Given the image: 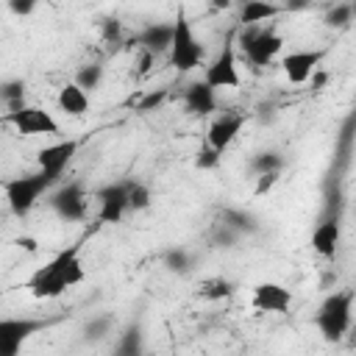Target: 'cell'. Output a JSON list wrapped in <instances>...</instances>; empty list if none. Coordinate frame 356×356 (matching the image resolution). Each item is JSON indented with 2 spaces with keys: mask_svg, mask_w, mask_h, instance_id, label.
Wrapping results in <instances>:
<instances>
[{
  "mask_svg": "<svg viewBox=\"0 0 356 356\" xmlns=\"http://www.w3.org/2000/svg\"><path fill=\"white\" fill-rule=\"evenodd\" d=\"M83 281V264H81V242L58 250L44 267H39L28 281L25 289H31L33 298L39 300H50L64 295V289L75 286Z\"/></svg>",
  "mask_w": 356,
  "mask_h": 356,
  "instance_id": "cell-1",
  "label": "cell"
},
{
  "mask_svg": "<svg viewBox=\"0 0 356 356\" xmlns=\"http://www.w3.org/2000/svg\"><path fill=\"white\" fill-rule=\"evenodd\" d=\"M353 289H339L331 292L320 309H317V331L323 334L325 342H342L350 331V317H353Z\"/></svg>",
  "mask_w": 356,
  "mask_h": 356,
  "instance_id": "cell-2",
  "label": "cell"
},
{
  "mask_svg": "<svg viewBox=\"0 0 356 356\" xmlns=\"http://www.w3.org/2000/svg\"><path fill=\"white\" fill-rule=\"evenodd\" d=\"M236 44H239L245 61L259 70V67H267L278 56L284 39H281L275 22H270V25H248V28H242L236 33Z\"/></svg>",
  "mask_w": 356,
  "mask_h": 356,
  "instance_id": "cell-3",
  "label": "cell"
},
{
  "mask_svg": "<svg viewBox=\"0 0 356 356\" xmlns=\"http://www.w3.org/2000/svg\"><path fill=\"white\" fill-rule=\"evenodd\" d=\"M53 184H56V181H53L50 175H44L42 170H39V172H31V175H19V178L6 181L3 189H6L8 209H11L17 217H25Z\"/></svg>",
  "mask_w": 356,
  "mask_h": 356,
  "instance_id": "cell-4",
  "label": "cell"
},
{
  "mask_svg": "<svg viewBox=\"0 0 356 356\" xmlns=\"http://www.w3.org/2000/svg\"><path fill=\"white\" fill-rule=\"evenodd\" d=\"M175 33H172V47H170V67H175L178 72H189L195 67L203 64V44L195 39V31H192V22L186 19L184 8L178 11L175 17Z\"/></svg>",
  "mask_w": 356,
  "mask_h": 356,
  "instance_id": "cell-5",
  "label": "cell"
},
{
  "mask_svg": "<svg viewBox=\"0 0 356 356\" xmlns=\"http://www.w3.org/2000/svg\"><path fill=\"white\" fill-rule=\"evenodd\" d=\"M203 81L211 89H236L239 86V67H236V33H228V39L222 42V50L217 53V58L206 67Z\"/></svg>",
  "mask_w": 356,
  "mask_h": 356,
  "instance_id": "cell-6",
  "label": "cell"
},
{
  "mask_svg": "<svg viewBox=\"0 0 356 356\" xmlns=\"http://www.w3.org/2000/svg\"><path fill=\"white\" fill-rule=\"evenodd\" d=\"M53 320H36V317H6L0 323V356H19V348L28 337L47 328Z\"/></svg>",
  "mask_w": 356,
  "mask_h": 356,
  "instance_id": "cell-7",
  "label": "cell"
},
{
  "mask_svg": "<svg viewBox=\"0 0 356 356\" xmlns=\"http://www.w3.org/2000/svg\"><path fill=\"white\" fill-rule=\"evenodd\" d=\"M50 206H53V211H56L61 220H67V222H81V220H86V214H89V197H86L81 181H70V184L58 186V189L50 195Z\"/></svg>",
  "mask_w": 356,
  "mask_h": 356,
  "instance_id": "cell-8",
  "label": "cell"
},
{
  "mask_svg": "<svg viewBox=\"0 0 356 356\" xmlns=\"http://www.w3.org/2000/svg\"><path fill=\"white\" fill-rule=\"evenodd\" d=\"M3 122L14 125L25 136H36V134L53 136V134H58V122L53 120V114L39 108V106H25L22 111H6Z\"/></svg>",
  "mask_w": 356,
  "mask_h": 356,
  "instance_id": "cell-9",
  "label": "cell"
},
{
  "mask_svg": "<svg viewBox=\"0 0 356 356\" xmlns=\"http://www.w3.org/2000/svg\"><path fill=\"white\" fill-rule=\"evenodd\" d=\"M242 125H245V114H242V111H236V108L220 111V114L211 120L209 131H206V145L214 147L217 153L228 150V145L236 139V134L242 131Z\"/></svg>",
  "mask_w": 356,
  "mask_h": 356,
  "instance_id": "cell-10",
  "label": "cell"
},
{
  "mask_svg": "<svg viewBox=\"0 0 356 356\" xmlns=\"http://www.w3.org/2000/svg\"><path fill=\"white\" fill-rule=\"evenodd\" d=\"M75 150H78V142H75V139H64V142L47 145V147H42V150L36 153V164H39V170H42L44 175H50L53 181H58L61 172L70 167Z\"/></svg>",
  "mask_w": 356,
  "mask_h": 356,
  "instance_id": "cell-11",
  "label": "cell"
},
{
  "mask_svg": "<svg viewBox=\"0 0 356 356\" xmlns=\"http://www.w3.org/2000/svg\"><path fill=\"white\" fill-rule=\"evenodd\" d=\"M97 203H100V222H120L128 211V195H125V181H114V184H106L95 192Z\"/></svg>",
  "mask_w": 356,
  "mask_h": 356,
  "instance_id": "cell-12",
  "label": "cell"
},
{
  "mask_svg": "<svg viewBox=\"0 0 356 356\" xmlns=\"http://www.w3.org/2000/svg\"><path fill=\"white\" fill-rule=\"evenodd\" d=\"M323 56H325V50H295L281 58L284 75L289 78V83H306L320 70Z\"/></svg>",
  "mask_w": 356,
  "mask_h": 356,
  "instance_id": "cell-13",
  "label": "cell"
},
{
  "mask_svg": "<svg viewBox=\"0 0 356 356\" xmlns=\"http://www.w3.org/2000/svg\"><path fill=\"white\" fill-rule=\"evenodd\" d=\"M292 306V292L275 281H264L253 286V309L270 314H286Z\"/></svg>",
  "mask_w": 356,
  "mask_h": 356,
  "instance_id": "cell-14",
  "label": "cell"
},
{
  "mask_svg": "<svg viewBox=\"0 0 356 356\" xmlns=\"http://www.w3.org/2000/svg\"><path fill=\"white\" fill-rule=\"evenodd\" d=\"M172 33H175V25H170V22H150V25L142 28L131 42H134L139 50H150L153 56H161V53H170V47H172Z\"/></svg>",
  "mask_w": 356,
  "mask_h": 356,
  "instance_id": "cell-15",
  "label": "cell"
},
{
  "mask_svg": "<svg viewBox=\"0 0 356 356\" xmlns=\"http://www.w3.org/2000/svg\"><path fill=\"white\" fill-rule=\"evenodd\" d=\"M184 106L189 114H197V117H206L217 108V97H214V89L206 83V81H195L184 89Z\"/></svg>",
  "mask_w": 356,
  "mask_h": 356,
  "instance_id": "cell-16",
  "label": "cell"
},
{
  "mask_svg": "<svg viewBox=\"0 0 356 356\" xmlns=\"http://www.w3.org/2000/svg\"><path fill=\"white\" fill-rule=\"evenodd\" d=\"M339 234H342V228H339V220H337V217L323 220V222L314 228V234H312V248H314V253L323 256V259H331V256L337 253Z\"/></svg>",
  "mask_w": 356,
  "mask_h": 356,
  "instance_id": "cell-17",
  "label": "cell"
},
{
  "mask_svg": "<svg viewBox=\"0 0 356 356\" xmlns=\"http://www.w3.org/2000/svg\"><path fill=\"white\" fill-rule=\"evenodd\" d=\"M281 11H284V6H278V3L248 0V3L239 8V25H242V28H248V25H261V22H267V19H275Z\"/></svg>",
  "mask_w": 356,
  "mask_h": 356,
  "instance_id": "cell-18",
  "label": "cell"
},
{
  "mask_svg": "<svg viewBox=\"0 0 356 356\" xmlns=\"http://www.w3.org/2000/svg\"><path fill=\"white\" fill-rule=\"evenodd\" d=\"M58 108L64 114H70V117H81L89 108V95L72 81V83L61 86V92H58Z\"/></svg>",
  "mask_w": 356,
  "mask_h": 356,
  "instance_id": "cell-19",
  "label": "cell"
},
{
  "mask_svg": "<svg viewBox=\"0 0 356 356\" xmlns=\"http://www.w3.org/2000/svg\"><path fill=\"white\" fill-rule=\"evenodd\" d=\"M234 292H236V284L228 281V278H222V275L206 278L197 286V298H203V300H228Z\"/></svg>",
  "mask_w": 356,
  "mask_h": 356,
  "instance_id": "cell-20",
  "label": "cell"
},
{
  "mask_svg": "<svg viewBox=\"0 0 356 356\" xmlns=\"http://www.w3.org/2000/svg\"><path fill=\"white\" fill-rule=\"evenodd\" d=\"M111 356H145V337H142V328H139V325H128V328L122 331V337L117 339Z\"/></svg>",
  "mask_w": 356,
  "mask_h": 356,
  "instance_id": "cell-21",
  "label": "cell"
},
{
  "mask_svg": "<svg viewBox=\"0 0 356 356\" xmlns=\"http://www.w3.org/2000/svg\"><path fill=\"white\" fill-rule=\"evenodd\" d=\"M220 222L228 225V228H234L239 236H242V234H256V231H259V222H256L248 211H242V209H231V206L220 211Z\"/></svg>",
  "mask_w": 356,
  "mask_h": 356,
  "instance_id": "cell-22",
  "label": "cell"
},
{
  "mask_svg": "<svg viewBox=\"0 0 356 356\" xmlns=\"http://www.w3.org/2000/svg\"><path fill=\"white\" fill-rule=\"evenodd\" d=\"M161 261H164V267H167L170 273H175V275H189L192 267H195L189 250H184V248H167L164 256H161Z\"/></svg>",
  "mask_w": 356,
  "mask_h": 356,
  "instance_id": "cell-23",
  "label": "cell"
},
{
  "mask_svg": "<svg viewBox=\"0 0 356 356\" xmlns=\"http://www.w3.org/2000/svg\"><path fill=\"white\" fill-rule=\"evenodd\" d=\"M0 97H3V103H6L8 111H22L25 108V83L19 78L6 81L0 86Z\"/></svg>",
  "mask_w": 356,
  "mask_h": 356,
  "instance_id": "cell-24",
  "label": "cell"
},
{
  "mask_svg": "<svg viewBox=\"0 0 356 356\" xmlns=\"http://www.w3.org/2000/svg\"><path fill=\"white\" fill-rule=\"evenodd\" d=\"M125 195H128V211H145L150 206V189L142 184V181H134L128 178L125 181Z\"/></svg>",
  "mask_w": 356,
  "mask_h": 356,
  "instance_id": "cell-25",
  "label": "cell"
},
{
  "mask_svg": "<svg viewBox=\"0 0 356 356\" xmlns=\"http://www.w3.org/2000/svg\"><path fill=\"white\" fill-rule=\"evenodd\" d=\"M281 167H284V159H281V153H275V150L256 153L253 161H250V172H253L256 178H259V175H267V172H281Z\"/></svg>",
  "mask_w": 356,
  "mask_h": 356,
  "instance_id": "cell-26",
  "label": "cell"
},
{
  "mask_svg": "<svg viewBox=\"0 0 356 356\" xmlns=\"http://www.w3.org/2000/svg\"><path fill=\"white\" fill-rule=\"evenodd\" d=\"M323 22H325L328 28L345 31V28L353 22V6H350V3H337V6H331V8L323 14Z\"/></svg>",
  "mask_w": 356,
  "mask_h": 356,
  "instance_id": "cell-27",
  "label": "cell"
},
{
  "mask_svg": "<svg viewBox=\"0 0 356 356\" xmlns=\"http://www.w3.org/2000/svg\"><path fill=\"white\" fill-rule=\"evenodd\" d=\"M111 325H114V320L108 314H97L83 325V339L86 342H100V339H106V334H111Z\"/></svg>",
  "mask_w": 356,
  "mask_h": 356,
  "instance_id": "cell-28",
  "label": "cell"
},
{
  "mask_svg": "<svg viewBox=\"0 0 356 356\" xmlns=\"http://www.w3.org/2000/svg\"><path fill=\"white\" fill-rule=\"evenodd\" d=\"M167 89H150V92H142L136 100H131V106H134V111H139V114H147V111H156L164 100H167Z\"/></svg>",
  "mask_w": 356,
  "mask_h": 356,
  "instance_id": "cell-29",
  "label": "cell"
},
{
  "mask_svg": "<svg viewBox=\"0 0 356 356\" xmlns=\"http://www.w3.org/2000/svg\"><path fill=\"white\" fill-rule=\"evenodd\" d=\"M100 81H103V67L100 64H86V67H81L78 72H75V83L86 92H92V89H97L100 86Z\"/></svg>",
  "mask_w": 356,
  "mask_h": 356,
  "instance_id": "cell-30",
  "label": "cell"
},
{
  "mask_svg": "<svg viewBox=\"0 0 356 356\" xmlns=\"http://www.w3.org/2000/svg\"><path fill=\"white\" fill-rule=\"evenodd\" d=\"M211 245H217V248H234L236 245V239H239V234L234 231V228H228V225H222V222H214V228H211Z\"/></svg>",
  "mask_w": 356,
  "mask_h": 356,
  "instance_id": "cell-31",
  "label": "cell"
},
{
  "mask_svg": "<svg viewBox=\"0 0 356 356\" xmlns=\"http://www.w3.org/2000/svg\"><path fill=\"white\" fill-rule=\"evenodd\" d=\"M220 156H222V153H217L214 147H209V145H203V147L197 150V159H195V167H197V170H214V167L220 164Z\"/></svg>",
  "mask_w": 356,
  "mask_h": 356,
  "instance_id": "cell-32",
  "label": "cell"
},
{
  "mask_svg": "<svg viewBox=\"0 0 356 356\" xmlns=\"http://www.w3.org/2000/svg\"><path fill=\"white\" fill-rule=\"evenodd\" d=\"M153 64H156V56L150 53V50H139V61H136V78H147L150 75V70H153Z\"/></svg>",
  "mask_w": 356,
  "mask_h": 356,
  "instance_id": "cell-33",
  "label": "cell"
},
{
  "mask_svg": "<svg viewBox=\"0 0 356 356\" xmlns=\"http://www.w3.org/2000/svg\"><path fill=\"white\" fill-rule=\"evenodd\" d=\"M278 175H281V172H267V175H259V178H256V189H253V192H256L259 197H261V195H267V192H270V189L278 184Z\"/></svg>",
  "mask_w": 356,
  "mask_h": 356,
  "instance_id": "cell-34",
  "label": "cell"
},
{
  "mask_svg": "<svg viewBox=\"0 0 356 356\" xmlns=\"http://www.w3.org/2000/svg\"><path fill=\"white\" fill-rule=\"evenodd\" d=\"M120 31H122L120 19H106V22H103V39H106V42L114 44V42L120 39Z\"/></svg>",
  "mask_w": 356,
  "mask_h": 356,
  "instance_id": "cell-35",
  "label": "cell"
},
{
  "mask_svg": "<svg viewBox=\"0 0 356 356\" xmlns=\"http://www.w3.org/2000/svg\"><path fill=\"white\" fill-rule=\"evenodd\" d=\"M8 8L14 14H31L36 6H33V0H8Z\"/></svg>",
  "mask_w": 356,
  "mask_h": 356,
  "instance_id": "cell-36",
  "label": "cell"
},
{
  "mask_svg": "<svg viewBox=\"0 0 356 356\" xmlns=\"http://www.w3.org/2000/svg\"><path fill=\"white\" fill-rule=\"evenodd\" d=\"M17 245H19V248H25L28 253H33V250H36V239H33V236H19V239H17Z\"/></svg>",
  "mask_w": 356,
  "mask_h": 356,
  "instance_id": "cell-37",
  "label": "cell"
},
{
  "mask_svg": "<svg viewBox=\"0 0 356 356\" xmlns=\"http://www.w3.org/2000/svg\"><path fill=\"white\" fill-rule=\"evenodd\" d=\"M345 339H348V348H350V350H356V325H350V331H348V337H345Z\"/></svg>",
  "mask_w": 356,
  "mask_h": 356,
  "instance_id": "cell-38",
  "label": "cell"
},
{
  "mask_svg": "<svg viewBox=\"0 0 356 356\" xmlns=\"http://www.w3.org/2000/svg\"><path fill=\"white\" fill-rule=\"evenodd\" d=\"M323 83H325V72H323V70H317V72H314V89H320Z\"/></svg>",
  "mask_w": 356,
  "mask_h": 356,
  "instance_id": "cell-39",
  "label": "cell"
},
{
  "mask_svg": "<svg viewBox=\"0 0 356 356\" xmlns=\"http://www.w3.org/2000/svg\"><path fill=\"white\" fill-rule=\"evenodd\" d=\"M350 6H353V17H356V3H350Z\"/></svg>",
  "mask_w": 356,
  "mask_h": 356,
  "instance_id": "cell-40",
  "label": "cell"
}]
</instances>
